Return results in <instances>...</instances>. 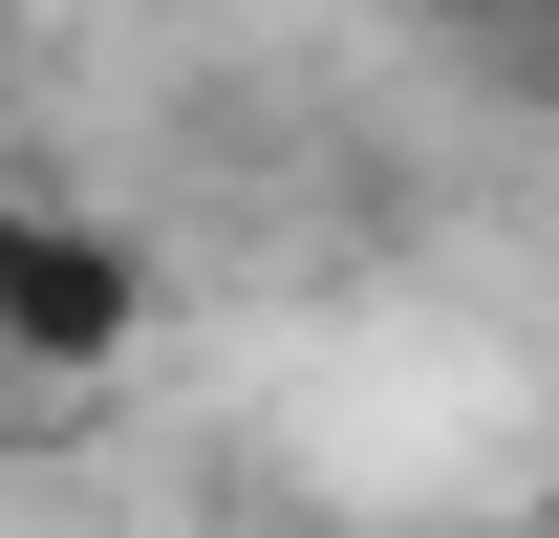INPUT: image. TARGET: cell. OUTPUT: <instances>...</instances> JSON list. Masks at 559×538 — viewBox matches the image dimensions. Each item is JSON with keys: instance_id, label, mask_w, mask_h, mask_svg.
I'll list each match as a JSON object with an SVG mask.
<instances>
[{"instance_id": "obj_1", "label": "cell", "mask_w": 559, "mask_h": 538, "mask_svg": "<svg viewBox=\"0 0 559 538\" xmlns=\"http://www.w3.org/2000/svg\"><path fill=\"white\" fill-rule=\"evenodd\" d=\"M130 344H151V259L108 215H66V195L0 215V366H22V388H108Z\"/></svg>"}]
</instances>
